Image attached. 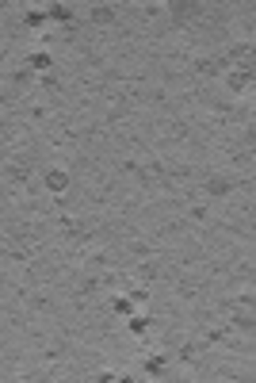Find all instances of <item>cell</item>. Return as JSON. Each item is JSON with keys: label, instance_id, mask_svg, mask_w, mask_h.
I'll return each instance as SVG.
<instances>
[{"label": "cell", "instance_id": "6da1fadb", "mask_svg": "<svg viewBox=\"0 0 256 383\" xmlns=\"http://www.w3.org/2000/svg\"><path fill=\"white\" fill-rule=\"evenodd\" d=\"M46 184H50L54 192H61V188L69 184V176H65V173H50V176H46Z\"/></svg>", "mask_w": 256, "mask_h": 383}]
</instances>
